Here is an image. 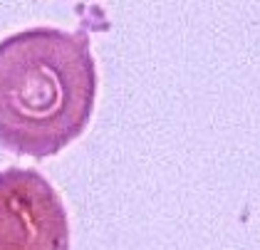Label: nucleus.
Segmentation results:
<instances>
[{"label": "nucleus", "instance_id": "2", "mask_svg": "<svg viewBox=\"0 0 260 250\" xmlns=\"http://www.w3.org/2000/svg\"><path fill=\"white\" fill-rule=\"evenodd\" d=\"M0 250H70L60 193L32 169L0 171Z\"/></svg>", "mask_w": 260, "mask_h": 250}, {"label": "nucleus", "instance_id": "1", "mask_svg": "<svg viewBox=\"0 0 260 250\" xmlns=\"http://www.w3.org/2000/svg\"><path fill=\"white\" fill-rule=\"evenodd\" d=\"M97 62L87 33L27 27L0 40V144L18 156L60 154L87 129Z\"/></svg>", "mask_w": 260, "mask_h": 250}]
</instances>
